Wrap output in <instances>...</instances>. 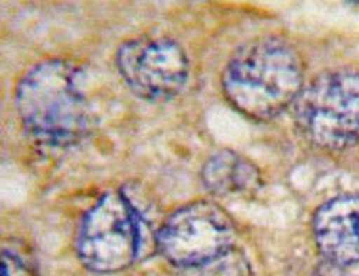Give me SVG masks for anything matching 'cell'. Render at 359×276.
<instances>
[{"label":"cell","mask_w":359,"mask_h":276,"mask_svg":"<svg viewBox=\"0 0 359 276\" xmlns=\"http://www.w3.org/2000/svg\"><path fill=\"white\" fill-rule=\"evenodd\" d=\"M299 131L313 145L341 151L359 143V74L326 72L302 89L294 103Z\"/></svg>","instance_id":"cell-3"},{"label":"cell","mask_w":359,"mask_h":276,"mask_svg":"<svg viewBox=\"0 0 359 276\" xmlns=\"http://www.w3.org/2000/svg\"><path fill=\"white\" fill-rule=\"evenodd\" d=\"M201 180L208 192L220 197L250 196L262 186L257 167L231 150L219 151L208 159Z\"/></svg>","instance_id":"cell-8"},{"label":"cell","mask_w":359,"mask_h":276,"mask_svg":"<svg viewBox=\"0 0 359 276\" xmlns=\"http://www.w3.org/2000/svg\"><path fill=\"white\" fill-rule=\"evenodd\" d=\"M15 105L26 133L46 147H68L91 130V108L78 71L62 59L29 70L16 86Z\"/></svg>","instance_id":"cell-2"},{"label":"cell","mask_w":359,"mask_h":276,"mask_svg":"<svg viewBox=\"0 0 359 276\" xmlns=\"http://www.w3.org/2000/svg\"><path fill=\"white\" fill-rule=\"evenodd\" d=\"M313 236L327 263L346 266L359 262V195L335 197L313 216Z\"/></svg>","instance_id":"cell-7"},{"label":"cell","mask_w":359,"mask_h":276,"mask_svg":"<svg viewBox=\"0 0 359 276\" xmlns=\"http://www.w3.org/2000/svg\"><path fill=\"white\" fill-rule=\"evenodd\" d=\"M182 276H250V263L246 255L237 248L200 263L197 266L180 269Z\"/></svg>","instance_id":"cell-9"},{"label":"cell","mask_w":359,"mask_h":276,"mask_svg":"<svg viewBox=\"0 0 359 276\" xmlns=\"http://www.w3.org/2000/svg\"><path fill=\"white\" fill-rule=\"evenodd\" d=\"M116 68L142 100L167 101L186 85L189 59L183 48L164 37L128 39L116 51Z\"/></svg>","instance_id":"cell-6"},{"label":"cell","mask_w":359,"mask_h":276,"mask_svg":"<svg viewBox=\"0 0 359 276\" xmlns=\"http://www.w3.org/2000/svg\"><path fill=\"white\" fill-rule=\"evenodd\" d=\"M229 214L210 202H194L170 214L157 232L160 254L178 269L197 266L234 247Z\"/></svg>","instance_id":"cell-5"},{"label":"cell","mask_w":359,"mask_h":276,"mask_svg":"<svg viewBox=\"0 0 359 276\" xmlns=\"http://www.w3.org/2000/svg\"><path fill=\"white\" fill-rule=\"evenodd\" d=\"M2 276H12L11 275V270H9V268L2 262Z\"/></svg>","instance_id":"cell-10"},{"label":"cell","mask_w":359,"mask_h":276,"mask_svg":"<svg viewBox=\"0 0 359 276\" xmlns=\"http://www.w3.org/2000/svg\"><path fill=\"white\" fill-rule=\"evenodd\" d=\"M222 85L236 110L257 121L272 119L294 104L302 92V59L282 38H259L233 55Z\"/></svg>","instance_id":"cell-1"},{"label":"cell","mask_w":359,"mask_h":276,"mask_svg":"<svg viewBox=\"0 0 359 276\" xmlns=\"http://www.w3.org/2000/svg\"><path fill=\"white\" fill-rule=\"evenodd\" d=\"M142 221L131 202L119 192L105 193L82 219L76 251L85 268L98 273L119 272L138 258Z\"/></svg>","instance_id":"cell-4"}]
</instances>
